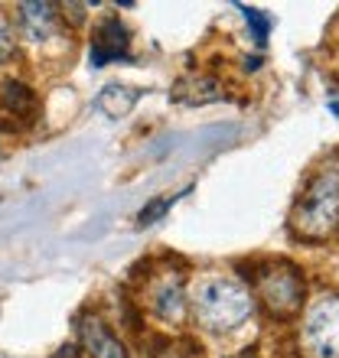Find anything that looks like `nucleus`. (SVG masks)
Returning <instances> with one entry per match:
<instances>
[{"mask_svg": "<svg viewBox=\"0 0 339 358\" xmlns=\"http://www.w3.org/2000/svg\"><path fill=\"white\" fill-rule=\"evenodd\" d=\"M141 303L157 316L160 322L179 326L189 313V293H186V273L179 267H157L144 277Z\"/></svg>", "mask_w": 339, "mask_h": 358, "instance_id": "4", "label": "nucleus"}, {"mask_svg": "<svg viewBox=\"0 0 339 358\" xmlns=\"http://www.w3.org/2000/svg\"><path fill=\"white\" fill-rule=\"evenodd\" d=\"M13 56H17V33H13V27L7 20L0 17V66L10 62Z\"/></svg>", "mask_w": 339, "mask_h": 358, "instance_id": "13", "label": "nucleus"}, {"mask_svg": "<svg viewBox=\"0 0 339 358\" xmlns=\"http://www.w3.org/2000/svg\"><path fill=\"white\" fill-rule=\"evenodd\" d=\"M17 20H20V29L29 43H46L59 27V13L53 3H43V0H33V3H20L17 7Z\"/></svg>", "mask_w": 339, "mask_h": 358, "instance_id": "8", "label": "nucleus"}, {"mask_svg": "<svg viewBox=\"0 0 339 358\" xmlns=\"http://www.w3.org/2000/svg\"><path fill=\"white\" fill-rule=\"evenodd\" d=\"M0 101H4L7 111L17 114V117H33V111H36V94L29 92L23 82H13V78H7V82L0 85Z\"/></svg>", "mask_w": 339, "mask_h": 358, "instance_id": "10", "label": "nucleus"}, {"mask_svg": "<svg viewBox=\"0 0 339 358\" xmlns=\"http://www.w3.org/2000/svg\"><path fill=\"white\" fill-rule=\"evenodd\" d=\"M137 94L134 88H124V85H108L102 94H98V108H102L108 117H124V114L131 111L134 104H137Z\"/></svg>", "mask_w": 339, "mask_h": 358, "instance_id": "11", "label": "nucleus"}, {"mask_svg": "<svg viewBox=\"0 0 339 358\" xmlns=\"http://www.w3.org/2000/svg\"><path fill=\"white\" fill-rule=\"evenodd\" d=\"M254 306H258V300H254L251 287L242 283L238 277H228V273H202V277H196L193 293H189L193 320L216 336L238 329L245 320H251Z\"/></svg>", "mask_w": 339, "mask_h": 358, "instance_id": "1", "label": "nucleus"}, {"mask_svg": "<svg viewBox=\"0 0 339 358\" xmlns=\"http://www.w3.org/2000/svg\"><path fill=\"white\" fill-rule=\"evenodd\" d=\"M303 349L313 358H339V296L323 293L303 320Z\"/></svg>", "mask_w": 339, "mask_h": 358, "instance_id": "5", "label": "nucleus"}, {"mask_svg": "<svg viewBox=\"0 0 339 358\" xmlns=\"http://www.w3.org/2000/svg\"><path fill=\"white\" fill-rule=\"evenodd\" d=\"M238 10L245 13V23L251 27V39L258 46H264V39L271 33V17H264L261 10H254V7H238Z\"/></svg>", "mask_w": 339, "mask_h": 358, "instance_id": "12", "label": "nucleus"}, {"mask_svg": "<svg viewBox=\"0 0 339 358\" xmlns=\"http://www.w3.org/2000/svg\"><path fill=\"white\" fill-rule=\"evenodd\" d=\"M235 358H254V355H248V352H245V355H235Z\"/></svg>", "mask_w": 339, "mask_h": 358, "instance_id": "15", "label": "nucleus"}, {"mask_svg": "<svg viewBox=\"0 0 339 358\" xmlns=\"http://www.w3.org/2000/svg\"><path fill=\"white\" fill-rule=\"evenodd\" d=\"M127 46H131V33L118 17H104L95 23L92 29V46H88V59L92 66H108L118 59H127Z\"/></svg>", "mask_w": 339, "mask_h": 358, "instance_id": "6", "label": "nucleus"}, {"mask_svg": "<svg viewBox=\"0 0 339 358\" xmlns=\"http://www.w3.org/2000/svg\"><path fill=\"white\" fill-rule=\"evenodd\" d=\"M291 228L310 241H320L339 228V157H330L307 179L293 202Z\"/></svg>", "mask_w": 339, "mask_h": 358, "instance_id": "2", "label": "nucleus"}, {"mask_svg": "<svg viewBox=\"0 0 339 358\" xmlns=\"http://www.w3.org/2000/svg\"><path fill=\"white\" fill-rule=\"evenodd\" d=\"M78 342H82V352L88 358H131L121 339L108 329V322L98 313H85L78 320Z\"/></svg>", "mask_w": 339, "mask_h": 358, "instance_id": "7", "label": "nucleus"}, {"mask_svg": "<svg viewBox=\"0 0 339 358\" xmlns=\"http://www.w3.org/2000/svg\"><path fill=\"white\" fill-rule=\"evenodd\" d=\"M251 293L261 303L268 316L274 320H293L300 313L303 300H307V283H303V271L291 261H264L254 267L251 273Z\"/></svg>", "mask_w": 339, "mask_h": 358, "instance_id": "3", "label": "nucleus"}, {"mask_svg": "<svg viewBox=\"0 0 339 358\" xmlns=\"http://www.w3.org/2000/svg\"><path fill=\"white\" fill-rule=\"evenodd\" d=\"M170 206H173V199H157V202H151V206L137 215V222H141V225H153V222H157V218H160Z\"/></svg>", "mask_w": 339, "mask_h": 358, "instance_id": "14", "label": "nucleus"}, {"mask_svg": "<svg viewBox=\"0 0 339 358\" xmlns=\"http://www.w3.org/2000/svg\"><path fill=\"white\" fill-rule=\"evenodd\" d=\"M173 98L183 101V104H206V101L222 98V88H219V82H212V78L193 76V78H186V82H179L177 92H173Z\"/></svg>", "mask_w": 339, "mask_h": 358, "instance_id": "9", "label": "nucleus"}]
</instances>
